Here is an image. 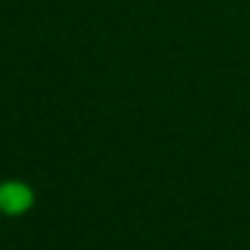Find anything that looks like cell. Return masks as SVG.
Segmentation results:
<instances>
[{"mask_svg":"<svg viewBox=\"0 0 250 250\" xmlns=\"http://www.w3.org/2000/svg\"><path fill=\"white\" fill-rule=\"evenodd\" d=\"M30 205V191L19 183H8L0 188V207L6 212H19Z\"/></svg>","mask_w":250,"mask_h":250,"instance_id":"1","label":"cell"}]
</instances>
